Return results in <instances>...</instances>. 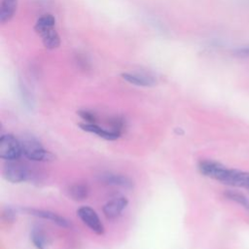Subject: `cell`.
<instances>
[{"instance_id":"obj_5","label":"cell","mask_w":249,"mask_h":249,"mask_svg":"<svg viewBox=\"0 0 249 249\" xmlns=\"http://www.w3.org/2000/svg\"><path fill=\"white\" fill-rule=\"evenodd\" d=\"M3 176L11 183H21L27 181L31 174L25 165L15 160L7 161L3 167Z\"/></svg>"},{"instance_id":"obj_14","label":"cell","mask_w":249,"mask_h":249,"mask_svg":"<svg viewBox=\"0 0 249 249\" xmlns=\"http://www.w3.org/2000/svg\"><path fill=\"white\" fill-rule=\"evenodd\" d=\"M224 195L228 199L240 204L245 210H247L249 212V199L244 195H242L241 193L235 192V191H231V190L226 191Z\"/></svg>"},{"instance_id":"obj_10","label":"cell","mask_w":249,"mask_h":249,"mask_svg":"<svg viewBox=\"0 0 249 249\" xmlns=\"http://www.w3.org/2000/svg\"><path fill=\"white\" fill-rule=\"evenodd\" d=\"M80 127L87 131V132H89V133H93L105 140H116L118 138L121 137L122 133L112 129L111 127L109 128H105V127H102L100 125H98L97 124H80Z\"/></svg>"},{"instance_id":"obj_8","label":"cell","mask_w":249,"mask_h":249,"mask_svg":"<svg viewBox=\"0 0 249 249\" xmlns=\"http://www.w3.org/2000/svg\"><path fill=\"white\" fill-rule=\"evenodd\" d=\"M23 210L26 213H28L29 215H32V216H35L38 218H42L45 220H49L52 223H53L61 228H68L70 226L68 220H66L64 217H62L53 211L43 210V209H35V208H24Z\"/></svg>"},{"instance_id":"obj_12","label":"cell","mask_w":249,"mask_h":249,"mask_svg":"<svg viewBox=\"0 0 249 249\" xmlns=\"http://www.w3.org/2000/svg\"><path fill=\"white\" fill-rule=\"evenodd\" d=\"M18 0H1L0 4V22L2 24L10 21L16 14Z\"/></svg>"},{"instance_id":"obj_11","label":"cell","mask_w":249,"mask_h":249,"mask_svg":"<svg viewBox=\"0 0 249 249\" xmlns=\"http://www.w3.org/2000/svg\"><path fill=\"white\" fill-rule=\"evenodd\" d=\"M121 76L127 83L137 87H153L157 83L154 77L141 73H123Z\"/></svg>"},{"instance_id":"obj_17","label":"cell","mask_w":249,"mask_h":249,"mask_svg":"<svg viewBox=\"0 0 249 249\" xmlns=\"http://www.w3.org/2000/svg\"><path fill=\"white\" fill-rule=\"evenodd\" d=\"M78 115L82 118V120L86 124H96L97 122V117L96 115L89 110H80L78 112Z\"/></svg>"},{"instance_id":"obj_15","label":"cell","mask_w":249,"mask_h":249,"mask_svg":"<svg viewBox=\"0 0 249 249\" xmlns=\"http://www.w3.org/2000/svg\"><path fill=\"white\" fill-rule=\"evenodd\" d=\"M30 236H31V241L33 245L37 249H46L48 240L45 233L41 231V229H33Z\"/></svg>"},{"instance_id":"obj_6","label":"cell","mask_w":249,"mask_h":249,"mask_svg":"<svg viewBox=\"0 0 249 249\" xmlns=\"http://www.w3.org/2000/svg\"><path fill=\"white\" fill-rule=\"evenodd\" d=\"M77 215L81 221L94 233L102 234L104 232V226L99 219L97 213L89 206H82L77 210Z\"/></svg>"},{"instance_id":"obj_19","label":"cell","mask_w":249,"mask_h":249,"mask_svg":"<svg viewBox=\"0 0 249 249\" xmlns=\"http://www.w3.org/2000/svg\"><path fill=\"white\" fill-rule=\"evenodd\" d=\"M2 216H3L4 220L7 221V222H13L16 218V214H15V212L12 208H5L3 210Z\"/></svg>"},{"instance_id":"obj_9","label":"cell","mask_w":249,"mask_h":249,"mask_svg":"<svg viewBox=\"0 0 249 249\" xmlns=\"http://www.w3.org/2000/svg\"><path fill=\"white\" fill-rule=\"evenodd\" d=\"M99 181L109 186L120 187L124 189L133 188L132 180L129 177L123 174H117V173H111V172L102 173L99 176Z\"/></svg>"},{"instance_id":"obj_2","label":"cell","mask_w":249,"mask_h":249,"mask_svg":"<svg viewBox=\"0 0 249 249\" xmlns=\"http://www.w3.org/2000/svg\"><path fill=\"white\" fill-rule=\"evenodd\" d=\"M54 26L55 18L51 14L41 16L34 25L35 31L41 37L44 47L48 50H54L60 45V37Z\"/></svg>"},{"instance_id":"obj_13","label":"cell","mask_w":249,"mask_h":249,"mask_svg":"<svg viewBox=\"0 0 249 249\" xmlns=\"http://www.w3.org/2000/svg\"><path fill=\"white\" fill-rule=\"evenodd\" d=\"M89 190L88 186L82 183L73 184L69 187V190H68L69 196L76 201H82L86 199L89 196Z\"/></svg>"},{"instance_id":"obj_20","label":"cell","mask_w":249,"mask_h":249,"mask_svg":"<svg viewBox=\"0 0 249 249\" xmlns=\"http://www.w3.org/2000/svg\"><path fill=\"white\" fill-rule=\"evenodd\" d=\"M240 187L246 188L249 190V172H242L241 180H240Z\"/></svg>"},{"instance_id":"obj_18","label":"cell","mask_w":249,"mask_h":249,"mask_svg":"<svg viewBox=\"0 0 249 249\" xmlns=\"http://www.w3.org/2000/svg\"><path fill=\"white\" fill-rule=\"evenodd\" d=\"M233 54L238 57H248L249 56V46L240 47L233 51Z\"/></svg>"},{"instance_id":"obj_16","label":"cell","mask_w":249,"mask_h":249,"mask_svg":"<svg viewBox=\"0 0 249 249\" xmlns=\"http://www.w3.org/2000/svg\"><path fill=\"white\" fill-rule=\"evenodd\" d=\"M19 91H20V96L22 99V102L24 103V106L31 109L33 107V97L32 94L30 93L29 89L25 87L24 84H19Z\"/></svg>"},{"instance_id":"obj_4","label":"cell","mask_w":249,"mask_h":249,"mask_svg":"<svg viewBox=\"0 0 249 249\" xmlns=\"http://www.w3.org/2000/svg\"><path fill=\"white\" fill-rule=\"evenodd\" d=\"M21 156L20 141L12 134H3L0 138V158L5 161H15Z\"/></svg>"},{"instance_id":"obj_7","label":"cell","mask_w":249,"mask_h":249,"mask_svg":"<svg viewBox=\"0 0 249 249\" xmlns=\"http://www.w3.org/2000/svg\"><path fill=\"white\" fill-rule=\"evenodd\" d=\"M127 204H128L127 198L125 196H119L107 201L104 204L102 211L107 219H110V220L116 219L122 214V212L125 209Z\"/></svg>"},{"instance_id":"obj_1","label":"cell","mask_w":249,"mask_h":249,"mask_svg":"<svg viewBox=\"0 0 249 249\" xmlns=\"http://www.w3.org/2000/svg\"><path fill=\"white\" fill-rule=\"evenodd\" d=\"M198 170L204 176L217 180L221 183L238 187L242 171L229 168L224 164L212 160H201L198 162Z\"/></svg>"},{"instance_id":"obj_3","label":"cell","mask_w":249,"mask_h":249,"mask_svg":"<svg viewBox=\"0 0 249 249\" xmlns=\"http://www.w3.org/2000/svg\"><path fill=\"white\" fill-rule=\"evenodd\" d=\"M22 155L33 161H50L54 159V155L47 150L41 142L33 136L24 137L21 141Z\"/></svg>"}]
</instances>
